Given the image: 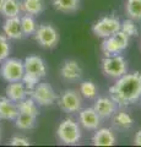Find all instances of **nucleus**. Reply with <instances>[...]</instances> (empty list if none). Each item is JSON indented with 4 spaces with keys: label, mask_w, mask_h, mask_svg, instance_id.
I'll return each mask as SVG.
<instances>
[{
    "label": "nucleus",
    "mask_w": 141,
    "mask_h": 147,
    "mask_svg": "<svg viewBox=\"0 0 141 147\" xmlns=\"http://www.w3.org/2000/svg\"><path fill=\"white\" fill-rule=\"evenodd\" d=\"M96 132L92 136V145L93 146H114L117 142L115 134L113 130L108 127L96 129Z\"/></svg>",
    "instance_id": "2eb2a0df"
},
{
    "label": "nucleus",
    "mask_w": 141,
    "mask_h": 147,
    "mask_svg": "<svg viewBox=\"0 0 141 147\" xmlns=\"http://www.w3.org/2000/svg\"><path fill=\"white\" fill-rule=\"evenodd\" d=\"M20 22H21V30L24 37H30L34 34V32L38 27L37 21L34 20V16L25 13L24 16L20 17Z\"/></svg>",
    "instance_id": "5701e85b"
},
{
    "label": "nucleus",
    "mask_w": 141,
    "mask_h": 147,
    "mask_svg": "<svg viewBox=\"0 0 141 147\" xmlns=\"http://www.w3.org/2000/svg\"><path fill=\"white\" fill-rule=\"evenodd\" d=\"M25 74L22 77V82L26 88L31 91L38 82L47 75V65L44 60L38 55H28L24 60Z\"/></svg>",
    "instance_id": "f03ea898"
},
{
    "label": "nucleus",
    "mask_w": 141,
    "mask_h": 147,
    "mask_svg": "<svg viewBox=\"0 0 141 147\" xmlns=\"http://www.w3.org/2000/svg\"><path fill=\"white\" fill-rule=\"evenodd\" d=\"M109 97L121 108L136 103L141 98V72H126L117 79L109 87Z\"/></svg>",
    "instance_id": "f257e3e1"
},
{
    "label": "nucleus",
    "mask_w": 141,
    "mask_h": 147,
    "mask_svg": "<svg viewBox=\"0 0 141 147\" xmlns=\"http://www.w3.org/2000/svg\"><path fill=\"white\" fill-rule=\"evenodd\" d=\"M120 31H123L126 36L131 37H136L139 34V28L136 26V21L131 20V18H126V20L121 21L120 24Z\"/></svg>",
    "instance_id": "bb28decb"
},
{
    "label": "nucleus",
    "mask_w": 141,
    "mask_h": 147,
    "mask_svg": "<svg viewBox=\"0 0 141 147\" xmlns=\"http://www.w3.org/2000/svg\"><path fill=\"white\" fill-rule=\"evenodd\" d=\"M129 42L130 37L126 36L123 31H118L117 33L109 36L107 38H103V42L101 44L102 53L104 54V57L121 54L128 48Z\"/></svg>",
    "instance_id": "423d86ee"
},
{
    "label": "nucleus",
    "mask_w": 141,
    "mask_h": 147,
    "mask_svg": "<svg viewBox=\"0 0 141 147\" xmlns=\"http://www.w3.org/2000/svg\"><path fill=\"white\" fill-rule=\"evenodd\" d=\"M53 6L63 13H74L80 9V0H53Z\"/></svg>",
    "instance_id": "aec40b11"
},
{
    "label": "nucleus",
    "mask_w": 141,
    "mask_h": 147,
    "mask_svg": "<svg viewBox=\"0 0 141 147\" xmlns=\"http://www.w3.org/2000/svg\"><path fill=\"white\" fill-rule=\"evenodd\" d=\"M112 123L117 129L128 130L134 125V119L125 110H118L112 115Z\"/></svg>",
    "instance_id": "a211bd4d"
},
{
    "label": "nucleus",
    "mask_w": 141,
    "mask_h": 147,
    "mask_svg": "<svg viewBox=\"0 0 141 147\" xmlns=\"http://www.w3.org/2000/svg\"><path fill=\"white\" fill-rule=\"evenodd\" d=\"M58 105L64 113H79L82 107V98L80 92L74 90H65L58 96Z\"/></svg>",
    "instance_id": "9d476101"
},
{
    "label": "nucleus",
    "mask_w": 141,
    "mask_h": 147,
    "mask_svg": "<svg viewBox=\"0 0 141 147\" xmlns=\"http://www.w3.org/2000/svg\"><path fill=\"white\" fill-rule=\"evenodd\" d=\"M25 74L24 61L16 58H7L4 60L0 66V76L4 81L9 82H15L21 81Z\"/></svg>",
    "instance_id": "6e6552de"
},
{
    "label": "nucleus",
    "mask_w": 141,
    "mask_h": 147,
    "mask_svg": "<svg viewBox=\"0 0 141 147\" xmlns=\"http://www.w3.org/2000/svg\"><path fill=\"white\" fill-rule=\"evenodd\" d=\"M10 53H11L10 39L5 34H0V64L10 57Z\"/></svg>",
    "instance_id": "cd10ccee"
},
{
    "label": "nucleus",
    "mask_w": 141,
    "mask_h": 147,
    "mask_svg": "<svg viewBox=\"0 0 141 147\" xmlns=\"http://www.w3.org/2000/svg\"><path fill=\"white\" fill-rule=\"evenodd\" d=\"M36 120H37V117L19 113L13 121H15V126L20 130H31L36 126Z\"/></svg>",
    "instance_id": "393cba45"
},
{
    "label": "nucleus",
    "mask_w": 141,
    "mask_h": 147,
    "mask_svg": "<svg viewBox=\"0 0 141 147\" xmlns=\"http://www.w3.org/2000/svg\"><path fill=\"white\" fill-rule=\"evenodd\" d=\"M21 12H22V6L20 0H4L1 13L5 18L19 17Z\"/></svg>",
    "instance_id": "412c9836"
},
{
    "label": "nucleus",
    "mask_w": 141,
    "mask_h": 147,
    "mask_svg": "<svg viewBox=\"0 0 141 147\" xmlns=\"http://www.w3.org/2000/svg\"><path fill=\"white\" fill-rule=\"evenodd\" d=\"M5 96L11 99L12 102L19 103L20 100L26 98L28 96V90L26 88L22 81H15V82H9V85L5 88Z\"/></svg>",
    "instance_id": "dca6fc26"
},
{
    "label": "nucleus",
    "mask_w": 141,
    "mask_h": 147,
    "mask_svg": "<svg viewBox=\"0 0 141 147\" xmlns=\"http://www.w3.org/2000/svg\"><path fill=\"white\" fill-rule=\"evenodd\" d=\"M117 107L118 104L112 97H99L94 102L93 109L97 112L101 119H109L117 112Z\"/></svg>",
    "instance_id": "ddd939ff"
},
{
    "label": "nucleus",
    "mask_w": 141,
    "mask_h": 147,
    "mask_svg": "<svg viewBox=\"0 0 141 147\" xmlns=\"http://www.w3.org/2000/svg\"><path fill=\"white\" fill-rule=\"evenodd\" d=\"M101 67L104 75L114 80L119 79L120 76L128 72V63L120 54L104 57L101 61Z\"/></svg>",
    "instance_id": "39448f33"
},
{
    "label": "nucleus",
    "mask_w": 141,
    "mask_h": 147,
    "mask_svg": "<svg viewBox=\"0 0 141 147\" xmlns=\"http://www.w3.org/2000/svg\"><path fill=\"white\" fill-rule=\"evenodd\" d=\"M60 76L63 80L67 82H75L80 80L81 76H82V67L76 60H72V59L65 60L61 64Z\"/></svg>",
    "instance_id": "f8f14e48"
},
{
    "label": "nucleus",
    "mask_w": 141,
    "mask_h": 147,
    "mask_svg": "<svg viewBox=\"0 0 141 147\" xmlns=\"http://www.w3.org/2000/svg\"><path fill=\"white\" fill-rule=\"evenodd\" d=\"M17 104V109L19 113H24V114H28V115H33V117H38L39 114V109H38V104L34 100L27 96L26 98L20 100Z\"/></svg>",
    "instance_id": "4be33fe9"
},
{
    "label": "nucleus",
    "mask_w": 141,
    "mask_h": 147,
    "mask_svg": "<svg viewBox=\"0 0 141 147\" xmlns=\"http://www.w3.org/2000/svg\"><path fill=\"white\" fill-rule=\"evenodd\" d=\"M28 96L40 107H51L57 103L58 93L53 86L48 82H38L31 91H28Z\"/></svg>",
    "instance_id": "20e7f679"
},
{
    "label": "nucleus",
    "mask_w": 141,
    "mask_h": 147,
    "mask_svg": "<svg viewBox=\"0 0 141 147\" xmlns=\"http://www.w3.org/2000/svg\"><path fill=\"white\" fill-rule=\"evenodd\" d=\"M3 4H4V0H0V13H1V9H3Z\"/></svg>",
    "instance_id": "7c9ffc66"
},
{
    "label": "nucleus",
    "mask_w": 141,
    "mask_h": 147,
    "mask_svg": "<svg viewBox=\"0 0 141 147\" xmlns=\"http://www.w3.org/2000/svg\"><path fill=\"white\" fill-rule=\"evenodd\" d=\"M3 32L9 39H12V40H19L21 38H24L22 30H21L20 16L5 18V21L3 24Z\"/></svg>",
    "instance_id": "4468645a"
},
{
    "label": "nucleus",
    "mask_w": 141,
    "mask_h": 147,
    "mask_svg": "<svg viewBox=\"0 0 141 147\" xmlns=\"http://www.w3.org/2000/svg\"><path fill=\"white\" fill-rule=\"evenodd\" d=\"M19 109L17 104L9 99L6 96L0 97V120H15Z\"/></svg>",
    "instance_id": "f3484780"
},
{
    "label": "nucleus",
    "mask_w": 141,
    "mask_h": 147,
    "mask_svg": "<svg viewBox=\"0 0 141 147\" xmlns=\"http://www.w3.org/2000/svg\"><path fill=\"white\" fill-rule=\"evenodd\" d=\"M121 21L117 16L107 15L97 20L92 26V33L98 38H107V37L117 33L120 31Z\"/></svg>",
    "instance_id": "1a4fd4ad"
},
{
    "label": "nucleus",
    "mask_w": 141,
    "mask_h": 147,
    "mask_svg": "<svg viewBox=\"0 0 141 147\" xmlns=\"http://www.w3.org/2000/svg\"><path fill=\"white\" fill-rule=\"evenodd\" d=\"M140 45H141V43H140Z\"/></svg>",
    "instance_id": "473e14b6"
},
{
    "label": "nucleus",
    "mask_w": 141,
    "mask_h": 147,
    "mask_svg": "<svg viewBox=\"0 0 141 147\" xmlns=\"http://www.w3.org/2000/svg\"><path fill=\"white\" fill-rule=\"evenodd\" d=\"M140 99H141V98H140Z\"/></svg>",
    "instance_id": "72a5a7b5"
},
{
    "label": "nucleus",
    "mask_w": 141,
    "mask_h": 147,
    "mask_svg": "<svg viewBox=\"0 0 141 147\" xmlns=\"http://www.w3.org/2000/svg\"><path fill=\"white\" fill-rule=\"evenodd\" d=\"M33 36L39 47H42L44 49L55 48L59 43V39H60L58 30L49 24L39 25Z\"/></svg>",
    "instance_id": "0eeeda50"
},
{
    "label": "nucleus",
    "mask_w": 141,
    "mask_h": 147,
    "mask_svg": "<svg viewBox=\"0 0 141 147\" xmlns=\"http://www.w3.org/2000/svg\"><path fill=\"white\" fill-rule=\"evenodd\" d=\"M79 124L85 130L93 131L101 125V117L93 108H85L79 110Z\"/></svg>",
    "instance_id": "9b49d317"
},
{
    "label": "nucleus",
    "mask_w": 141,
    "mask_h": 147,
    "mask_svg": "<svg viewBox=\"0 0 141 147\" xmlns=\"http://www.w3.org/2000/svg\"><path fill=\"white\" fill-rule=\"evenodd\" d=\"M57 136H58V140L64 145H67V146L77 145L81 141V137H82L80 124L76 123L71 118L64 119L58 125Z\"/></svg>",
    "instance_id": "7ed1b4c3"
},
{
    "label": "nucleus",
    "mask_w": 141,
    "mask_h": 147,
    "mask_svg": "<svg viewBox=\"0 0 141 147\" xmlns=\"http://www.w3.org/2000/svg\"><path fill=\"white\" fill-rule=\"evenodd\" d=\"M0 140H1V127H0Z\"/></svg>",
    "instance_id": "2f4dec72"
},
{
    "label": "nucleus",
    "mask_w": 141,
    "mask_h": 147,
    "mask_svg": "<svg viewBox=\"0 0 141 147\" xmlns=\"http://www.w3.org/2000/svg\"><path fill=\"white\" fill-rule=\"evenodd\" d=\"M80 94L84 98L86 99H93V98H96L97 97V93H98V88H97V86L93 84L92 81H84V82H81L80 84Z\"/></svg>",
    "instance_id": "a878e982"
},
{
    "label": "nucleus",
    "mask_w": 141,
    "mask_h": 147,
    "mask_svg": "<svg viewBox=\"0 0 141 147\" xmlns=\"http://www.w3.org/2000/svg\"><path fill=\"white\" fill-rule=\"evenodd\" d=\"M125 13L134 21H141V0H125Z\"/></svg>",
    "instance_id": "b1692460"
},
{
    "label": "nucleus",
    "mask_w": 141,
    "mask_h": 147,
    "mask_svg": "<svg viewBox=\"0 0 141 147\" xmlns=\"http://www.w3.org/2000/svg\"><path fill=\"white\" fill-rule=\"evenodd\" d=\"M134 144L138 145V146H141V129L135 134V137H134Z\"/></svg>",
    "instance_id": "c756f323"
},
{
    "label": "nucleus",
    "mask_w": 141,
    "mask_h": 147,
    "mask_svg": "<svg viewBox=\"0 0 141 147\" xmlns=\"http://www.w3.org/2000/svg\"><path fill=\"white\" fill-rule=\"evenodd\" d=\"M9 145H11V146H30L31 142L25 136L16 135V136H12L10 139V141H9Z\"/></svg>",
    "instance_id": "c85d7f7f"
},
{
    "label": "nucleus",
    "mask_w": 141,
    "mask_h": 147,
    "mask_svg": "<svg viewBox=\"0 0 141 147\" xmlns=\"http://www.w3.org/2000/svg\"><path fill=\"white\" fill-rule=\"evenodd\" d=\"M22 12L27 15L38 16L44 11L45 3L44 0H22L21 1Z\"/></svg>",
    "instance_id": "6ab92c4d"
}]
</instances>
